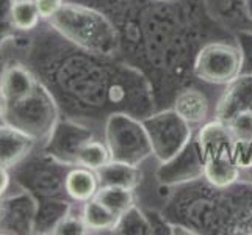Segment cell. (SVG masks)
<instances>
[{"mask_svg": "<svg viewBox=\"0 0 252 235\" xmlns=\"http://www.w3.org/2000/svg\"><path fill=\"white\" fill-rule=\"evenodd\" d=\"M0 60L25 63L54 96L62 116L94 129H103L113 113L144 119L158 110L152 83L140 69L119 57L80 49L46 21L32 33L8 36Z\"/></svg>", "mask_w": 252, "mask_h": 235, "instance_id": "6da1fadb", "label": "cell"}, {"mask_svg": "<svg viewBox=\"0 0 252 235\" xmlns=\"http://www.w3.org/2000/svg\"><path fill=\"white\" fill-rule=\"evenodd\" d=\"M105 13L116 25L121 58L149 78L157 107L172 103L182 88L193 85V63L205 42L229 38L207 0H75Z\"/></svg>", "mask_w": 252, "mask_h": 235, "instance_id": "7a4b0ae2", "label": "cell"}, {"mask_svg": "<svg viewBox=\"0 0 252 235\" xmlns=\"http://www.w3.org/2000/svg\"><path fill=\"white\" fill-rule=\"evenodd\" d=\"M161 215L191 234L252 235V180L216 188L202 177L174 187Z\"/></svg>", "mask_w": 252, "mask_h": 235, "instance_id": "3957f363", "label": "cell"}, {"mask_svg": "<svg viewBox=\"0 0 252 235\" xmlns=\"http://www.w3.org/2000/svg\"><path fill=\"white\" fill-rule=\"evenodd\" d=\"M46 22L80 49L105 57L121 55V39L116 25L105 13L93 5L66 0L62 10Z\"/></svg>", "mask_w": 252, "mask_h": 235, "instance_id": "277c9868", "label": "cell"}, {"mask_svg": "<svg viewBox=\"0 0 252 235\" xmlns=\"http://www.w3.org/2000/svg\"><path fill=\"white\" fill-rule=\"evenodd\" d=\"M62 113L54 96L41 82L22 98L6 102L3 123L33 138L39 146L46 143Z\"/></svg>", "mask_w": 252, "mask_h": 235, "instance_id": "5b68a950", "label": "cell"}, {"mask_svg": "<svg viewBox=\"0 0 252 235\" xmlns=\"http://www.w3.org/2000/svg\"><path fill=\"white\" fill-rule=\"evenodd\" d=\"M69 168V165L58 162L38 146L27 159L11 169L13 185L29 191L38 201L67 198L64 180Z\"/></svg>", "mask_w": 252, "mask_h": 235, "instance_id": "8992f818", "label": "cell"}, {"mask_svg": "<svg viewBox=\"0 0 252 235\" xmlns=\"http://www.w3.org/2000/svg\"><path fill=\"white\" fill-rule=\"evenodd\" d=\"M111 160L140 167L149 157H154L152 144L143 124V119L128 113H113L102 129Z\"/></svg>", "mask_w": 252, "mask_h": 235, "instance_id": "52a82bcc", "label": "cell"}, {"mask_svg": "<svg viewBox=\"0 0 252 235\" xmlns=\"http://www.w3.org/2000/svg\"><path fill=\"white\" fill-rule=\"evenodd\" d=\"M193 74L202 83L225 86L243 74V52L229 38H216L199 49L193 63Z\"/></svg>", "mask_w": 252, "mask_h": 235, "instance_id": "ba28073f", "label": "cell"}, {"mask_svg": "<svg viewBox=\"0 0 252 235\" xmlns=\"http://www.w3.org/2000/svg\"><path fill=\"white\" fill-rule=\"evenodd\" d=\"M143 124L149 135L154 157L160 163L180 152L194 136L193 127L172 107L154 111L143 119Z\"/></svg>", "mask_w": 252, "mask_h": 235, "instance_id": "9c48e42d", "label": "cell"}, {"mask_svg": "<svg viewBox=\"0 0 252 235\" xmlns=\"http://www.w3.org/2000/svg\"><path fill=\"white\" fill-rule=\"evenodd\" d=\"M94 136V127L62 116L41 147L58 162L66 163L69 167H75L80 147Z\"/></svg>", "mask_w": 252, "mask_h": 235, "instance_id": "30bf717a", "label": "cell"}, {"mask_svg": "<svg viewBox=\"0 0 252 235\" xmlns=\"http://www.w3.org/2000/svg\"><path fill=\"white\" fill-rule=\"evenodd\" d=\"M14 188L0 199V234L30 235L34 231L38 199L19 187Z\"/></svg>", "mask_w": 252, "mask_h": 235, "instance_id": "8fae6325", "label": "cell"}, {"mask_svg": "<svg viewBox=\"0 0 252 235\" xmlns=\"http://www.w3.org/2000/svg\"><path fill=\"white\" fill-rule=\"evenodd\" d=\"M158 184L164 188H174L204 177V159L194 136L191 141L169 160L161 162L155 172Z\"/></svg>", "mask_w": 252, "mask_h": 235, "instance_id": "7c38bea8", "label": "cell"}, {"mask_svg": "<svg viewBox=\"0 0 252 235\" xmlns=\"http://www.w3.org/2000/svg\"><path fill=\"white\" fill-rule=\"evenodd\" d=\"M248 110H252V74H241L224 86L221 98L215 105L213 116L222 123H229L238 113Z\"/></svg>", "mask_w": 252, "mask_h": 235, "instance_id": "4fadbf2b", "label": "cell"}, {"mask_svg": "<svg viewBox=\"0 0 252 235\" xmlns=\"http://www.w3.org/2000/svg\"><path fill=\"white\" fill-rule=\"evenodd\" d=\"M171 107L191 127H201L207 121H210L212 116V102L208 99V96L205 94V91L193 85L185 86L174 96Z\"/></svg>", "mask_w": 252, "mask_h": 235, "instance_id": "5bb4252c", "label": "cell"}, {"mask_svg": "<svg viewBox=\"0 0 252 235\" xmlns=\"http://www.w3.org/2000/svg\"><path fill=\"white\" fill-rule=\"evenodd\" d=\"M39 144L10 124L0 121V167L13 169L36 149Z\"/></svg>", "mask_w": 252, "mask_h": 235, "instance_id": "9a60e30c", "label": "cell"}, {"mask_svg": "<svg viewBox=\"0 0 252 235\" xmlns=\"http://www.w3.org/2000/svg\"><path fill=\"white\" fill-rule=\"evenodd\" d=\"M194 140L202 154L204 162L222 151L232 149L233 141H235L227 124L220 119H210L202 124L194 135Z\"/></svg>", "mask_w": 252, "mask_h": 235, "instance_id": "2e32d148", "label": "cell"}, {"mask_svg": "<svg viewBox=\"0 0 252 235\" xmlns=\"http://www.w3.org/2000/svg\"><path fill=\"white\" fill-rule=\"evenodd\" d=\"M243 177V171L233 162L232 149L222 151L204 162V179L216 188H227Z\"/></svg>", "mask_w": 252, "mask_h": 235, "instance_id": "e0dca14e", "label": "cell"}, {"mask_svg": "<svg viewBox=\"0 0 252 235\" xmlns=\"http://www.w3.org/2000/svg\"><path fill=\"white\" fill-rule=\"evenodd\" d=\"M66 195L71 201L77 204H83L93 199L100 188V182L97 177V171H93L90 168L75 165L71 167L66 174L64 180Z\"/></svg>", "mask_w": 252, "mask_h": 235, "instance_id": "ac0fdd59", "label": "cell"}, {"mask_svg": "<svg viewBox=\"0 0 252 235\" xmlns=\"http://www.w3.org/2000/svg\"><path fill=\"white\" fill-rule=\"evenodd\" d=\"M97 177L100 187H123L135 191L143 182V171L136 165L110 160L97 169Z\"/></svg>", "mask_w": 252, "mask_h": 235, "instance_id": "d6986e66", "label": "cell"}, {"mask_svg": "<svg viewBox=\"0 0 252 235\" xmlns=\"http://www.w3.org/2000/svg\"><path fill=\"white\" fill-rule=\"evenodd\" d=\"M77 202L69 198H52L38 201V212L33 234H52Z\"/></svg>", "mask_w": 252, "mask_h": 235, "instance_id": "ffe728a7", "label": "cell"}, {"mask_svg": "<svg viewBox=\"0 0 252 235\" xmlns=\"http://www.w3.org/2000/svg\"><path fill=\"white\" fill-rule=\"evenodd\" d=\"M82 216L88 234H113V229L119 220V215H116L105 204H102L97 198H93L82 204Z\"/></svg>", "mask_w": 252, "mask_h": 235, "instance_id": "44dd1931", "label": "cell"}, {"mask_svg": "<svg viewBox=\"0 0 252 235\" xmlns=\"http://www.w3.org/2000/svg\"><path fill=\"white\" fill-rule=\"evenodd\" d=\"M13 29L19 33H32L36 30L42 19L34 0H16L11 10Z\"/></svg>", "mask_w": 252, "mask_h": 235, "instance_id": "7402d4cb", "label": "cell"}, {"mask_svg": "<svg viewBox=\"0 0 252 235\" xmlns=\"http://www.w3.org/2000/svg\"><path fill=\"white\" fill-rule=\"evenodd\" d=\"M113 234L121 235H154L151 221L147 218L146 210L133 205L126 213L119 216V220L113 229Z\"/></svg>", "mask_w": 252, "mask_h": 235, "instance_id": "603a6c76", "label": "cell"}, {"mask_svg": "<svg viewBox=\"0 0 252 235\" xmlns=\"http://www.w3.org/2000/svg\"><path fill=\"white\" fill-rule=\"evenodd\" d=\"M111 160L110 151L103 140H99L97 136L91 138V140L86 141L79 151L77 155V165L85 168H90L93 171H97L102 167Z\"/></svg>", "mask_w": 252, "mask_h": 235, "instance_id": "cb8c5ba5", "label": "cell"}, {"mask_svg": "<svg viewBox=\"0 0 252 235\" xmlns=\"http://www.w3.org/2000/svg\"><path fill=\"white\" fill-rule=\"evenodd\" d=\"M94 198H97L102 204H105L119 216L126 213L128 208L136 205L133 190H127L123 187H100Z\"/></svg>", "mask_w": 252, "mask_h": 235, "instance_id": "d4e9b609", "label": "cell"}, {"mask_svg": "<svg viewBox=\"0 0 252 235\" xmlns=\"http://www.w3.org/2000/svg\"><path fill=\"white\" fill-rule=\"evenodd\" d=\"M55 235H83L88 234V229H86L83 216H82V207L77 208V204L71 208L64 218L60 221V224L54 229Z\"/></svg>", "mask_w": 252, "mask_h": 235, "instance_id": "484cf974", "label": "cell"}, {"mask_svg": "<svg viewBox=\"0 0 252 235\" xmlns=\"http://www.w3.org/2000/svg\"><path fill=\"white\" fill-rule=\"evenodd\" d=\"M225 124L235 141H252V110L238 113Z\"/></svg>", "mask_w": 252, "mask_h": 235, "instance_id": "4316f807", "label": "cell"}, {"mask_svg": "<svg viewBox=\"0 0 252 235\" xmlns=\"http://www.w3.org/2000/svg\"><path fill=\"white\" fill-rule=\"evenodd\" d=\"M232 157L243 174L252 171V141H233Z\"/></svg>", "mask_w": 252, "mask_h": 235, "instance_id": "83f0119b", "label": "cell"}, {"mask_svg": "<svg viewBox=\"0 0 252 235\" xmlns=\"http://www.w3.org/2000/svg\"><path fill=\"white\" fill-rule=\"evenodd\" d=\"M235 39L243 52V74H252V30H238Z\"/></svg>", "mask_w": 252, "mask_h": 235, "instance_id": "f1b7e54d", "label": "cell"}, {"mask_svg": "<svg viewBox=\"0 0 252 235\" xmlns=\"http://www.w3.org/2000/svg\"><path fill=\"white\" fill-rule=\"evenodd\" d=\"M14 2L16 0H0V47L8 36L16 33L11 22V10Z\"/></svg>", "mask_w": 252, "mask_h": 235, "instance_id": "f546056e", "label": "cell"}, {"mask_svg": "<svg viewBox=\"0 0 252 235\" xmlns=\"http://www.w3.org/2000/svg\"><path fill=\"white\" fill-rule=\"evenodd\" d=\"M207 2H208V6L212 8L213 14L216 11L222 17H232L230 13L235 11V10H240L243 13V0H207ZM243 14H245V13H243Z\"/></svg>", "mask_w": 252, "mask_h": 235, "instance_id": "4dcf8cb0", "label": "cell"}, {"mask_svg": "<svg viewBox=\"0 0 252 235\" xmlns=\"http://www.w3.org/2000/svg\"><path fill=\"white\" fill-rule=\"evenodd\" d=\"M64 2L66 0H34L42 21L52 19V17H54L63 8Z\"/></svg>", "mask_w": 252, "mask_h": 235, "instance_id": "1f68e13d", "label": "cell"}, {"mask_svg": "<svg viewBox=\"0 0 252 235\" xmlns=\"http://www.w3.org/2000/svg\"><path fill=\"white\" fill-rule=\"evenodd\" d=\"M13 187V179H11V171L3 167H0V199H2L10 188Z\"/></svg>", "mask_w": 252, "mask_h": 235, "instance_id": "d6a6232c", "label": "cell"}, {"mask_svg": "<svg viewBox=\"0 0 252 235\" xmlns=\"http://www.w3.org/2000/svg\"><path fill=\"white\" fill-rule=\"evenodd\" d=\"M243 13H245L246 19L252 25V0H243Z\"/></svg>", "mask_w": 252, "mask_h": 235, "instance_id": "836d02e7", "label": "cell"}, {"mask_svg": "<svg viewBox=\"0 0 252 235\" xmlns=\"http://www.w3.org/2000/svg\"><path fill=\"white\" fill-rule=\"evenodd\" d=\"M5 108H6V102H5V98L2 91H0V121L3 119V115H5Z\"/></svg>", "mask_w": 252, "mask_h": 235, "instance_id": "e575fe53", "label": "cell"}, {"mask_svg": "<svg viewBox=\"0 0 252 235\" xmlns=\"http://www.w3.org/2000/svg\"><path fill=\"white\" fill-rule=\"evenodd\" d=\"M243 179H249V180H252V171H251V172H246V174H243Z\"/></svg>", "mask_w": 252, "mask_h": 235, "instance_id": "d590c367", "label": "cell"}, {"mask_svg": "<svg viewBox=\"0 0 252 235\" xmlns=\"http://www.w3.org/2000/svg\"><path fill=\"white\" fill-rule=\"evenodd\" d=\"M155 2H174V0H155Z\"/></svg>", "mask_w": 252, "mask_h": 235, "instance_id": "8d00e7d4", "label": "cell"}, {"mask_svg": "<svg viewBox=\"0 0 252 235\" xmlns=\"http://www.w3.org/2000/svg\"><path fill=\"white\" fill-rule=\"evenodd\" d=\"M2 67H3V62L0 60V72H2Z\"/></svg>", "mask_w": 252, "mask_h": 235, "instance_id": "74e56055", "label": "cell"}]
</instances>
